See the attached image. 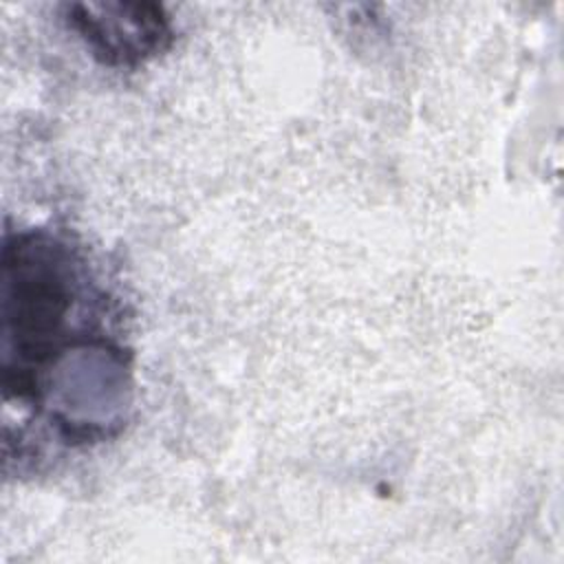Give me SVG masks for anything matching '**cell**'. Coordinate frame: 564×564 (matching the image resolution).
Returning a JSON list of instances; mask_svg holds the SVG:
<instances>
[{"label":"cell","mask_w":564,"mask_h":564,"mask_svg":"<svg viewBox=\"0 0 564 564\" xmlns=\"http://www.w3.org/2000/svg\"><path fill=\"white\" fill-rule=\"evenodd\" d=\"M121 308L88 251L46 229L2 245V392L70 447L106 438L128 403Z\"/></svg>","instance_id":"cell-1"},{"label":"cell","mask_w":564,"mask_h":564,"mask_svg":"<svg viewBox=\"0 0 564 564\" xmlns=\"http://www.w3.org/2000/svg\"><path fill=\"white\" fill-rule=\"evenodd\" d=\"M66 20L90 53L110 66H134L161 53L172 37L170 18L148 2H75Z\"/></svg>","instance_id":"cell-2"}]
</instances>
